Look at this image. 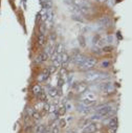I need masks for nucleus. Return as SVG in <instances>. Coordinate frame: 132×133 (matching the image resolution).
Instances as JSON below:
<instances>
[{"label":"nucleus","mask_w":132,"mask_h":133,"mask_svg":"<svg viewBox=\"0 0 132 133\" xmlns=\"http://www.w3.org/2000/svg\"><path fill=\"white\" fill-rule=\"evenodd\" d=\"M46 23L43 21V22H41L40 23V25H39V32L40 34H42V35H45V31H46Z\"/></svg>","instance_id":"obj_20"},{"label":"nucleus","mask_w":132,"mask_h":133,"mask_svg":"<svg viewBox=\"0 0 132 133\" xmlns=\"http://www.w3.org/2000/svg\"><path fill=\"white\" fill-rule=\"evenodd\" d=\"M64 83H65V81L59 78V80H58V88H59V89H61V88L63 87V85H64Z\"/></svg>","instance_id":"obj_32"},{"label":"nucleus","mask_w":132,"mask_h":133,"mask_svg":"<svg viewBox=\"0 0 132 133\" xmlns=\"http://www.w3.org/2000/svg\"><path fill=\"white\" fill-rule=\"evenodd\" d=\"M117 36H118V39H119V40H120V39H122V35H121V31H118Z\"/></svg>","instance_id":"obj_44"},{"label":"nucleus","mask_w":132,"mask_h":133,"mask_svg":"<svg viewBox=\"0 0 132 133\" xmlns=\"http://www.w3.org/2000/svg\"><path fill=\"white\" fill-rule=\"evenodd\" d=\"M83 17H84L83 15H72V19L77 20V21H80V22H85V19Z\"/></svg>","instance_id":"obj_24"},{"label":"nucleus","mask_w":132,"mask_h":133,"mask_svg":"<svg viewBox=\"0 0 132 133\" xmlns=\"http://www.w3.org/2000/svg\"><path fill=\"white\" fill-rule=\"evenodd\" d=\"M30 116H31V118L34 119L35 121H39V120L41 119V114H40V113H39L38 111H36V110L34 111V113H32V114H31Z\"/></svg>","instance_id":"obj_27"},{"label":"nucleus","mask_w":132,"mask_h":133,"mask_svg":"<svg viewBox=\"0 0 132 133\" xmlns=\"http://www.w3.org/2000/svg\"><path fill=\"white\" fill-rule=\"evenodd\" d=\"M56 38H57V36H56V34H55V32H52V34H51V40H49V41H55L56 40Z\"/></svg>","instance_id":"obj_41"},{"label":"nucleus","mask_w":132,"mask_h":133,"mask_svg":"<svg viewBox=\"0 0 132 133\" xmlns=\"http://www.w3.org/2000/svg\"><path fill=\"white\" fill-rule=\"evenodd\" d=\"M40 19H41V16H40V13H38V14H37V18H36V21H37V22H39V20H40Z\"/></svg>","instance_id":"obj_43"},{"label":"nucleus","mask_w":132,"mask_h":133,"mask_svg":"<svg viewBox=\"0 0 132 133\" xmlns=\"http://www.w3.org/2000/svg\"><path fill=\"white\" fill-rule=\"evenodd\" d=\"M108 126L110 129H117L118 126H119V121H118V118L117 116H112V118H110L109 120V123H108Z\"/></svg>","instance_id":"obj_11"},{"label":"nucleus","mask_w":132,"mask_h":133,"mask_svg":"<svg viewBox=\"0 0 132 133\" xmlns=\"http://www.w3.org/2000/svg\"><path fill=\"white\" fill-rule=\"evenodd\" d=\"M62 53H63V44H62V43H58V44L55 46V48H54V53L52 54V56H53V55H55V56L61 55Z\"/></svg>","instance_id":"obj_14"},{"label":"nucleus","mask_w":132,"mask_h":133,"mask_svg":"<svg viewBox=\"0 0 132 133\" xmlns=\"http://www.w3.org/2000/svg\"><path fill=\"white\" fill-rule=\"evenodd\" d=\"M65 125H66V121H65V120H61V121L59 122V125H58V126H59L60 128H64Z\"/></svg>","instance_id":"obj_36"},{"label":"nucleus","mask_w":132,"mask_h":133,"mask_svg":"<svg viewBox=\"0 0 132 133\" xmlns=\"http://www.w3.org/2000/svg\"><path fill=\"white\" fill-rule=\"evenodd\" d=\"M67 77H68V73H67V70H66V68H61L60 70V79L64 80L66 82V80H67Z\"/></svg>","instance_id":"obj_17"},{"label":"nucleus","mask_w":132,"mask_h":133,"mask_svg":"<svg viewBox=\"0 0 132 133\" xmlns=\"http://www.w3.org/2000/svg\"><path fill=\"white\" fill-rule=\"evenodd\" d=\"M78 41H79V44H80L82 47H85V46H86V39H85L84 36L80 35V36L78 37Z\"/></svg>","instance_id":"obj_21"},{"label":"nucleus","mask_w":132,"mask_h":133,"mask_svg":"<svg viewBox=\"0 0 132 133\" xmlns=\"http://www.w3.org/2000/svg\"><path fill=\"white\" fill-rule=\"evenodd\" d=\"M106 42H108V43H112V42H113V37H112V35H109V36L106 38Z\"/></svg>","instance_id":"obj_39"},{"label":"nucleus","mask_w":132,"mask_h":133,"mask_svg":"<svg viewBox=\"0 0 132 133\" xmlns=\"http://www.w3.org/2000/svg\"><path fill=\"white\" fill-rule=\"evenodd\" d=\"M82 114H88L89 112H90V108L89 107H84V106H82L81 105V108L80 109H78Z\"/></svg>","instance_id":"obj_22"},{"label":"nucleus","mask_w":132,"mask_h":133,"mask_svg":"<svg viewBox=\"0 0 132 133\" xmlns=\"http://www.w3.org/2000/svg\"><path fill=\"white\" fill-rule=\"evenodd\" d=\"M98 89H100V91L105 95H110V94L115 92L114 84L111 82H108V81H104L101 84H98Z\"/></svg>","instance_id":"obj_2"},{"label":"nucleus","mask_w":132,"mask_h":133,"mask_svg":"<svg viewBox=\"0 0 132 133\" xmlns=\"http://www.w3.org/2000/svg\"><path fill=\"white\" fill-rule=\"evenodd\" d=\"M110 66V62L109 61H103V63H102V67H104V68H108Z\"/></svg>","instance_id":"obj_35"},{"label":"nucleus","mask_w":132,"mask_h":133,"mask_svg":"<svg viewBox=\"0 0 132 133\" xmlns=\"http://www.w3.org/2000/svg\"><path fill=\"white\" fill-rule=\"evenodd\" d=\"M42 5H43L42 9L51 10V9H53V1H52V0H45V1L42 3Z\"/></svg>","instance_id":"obj_19"},{"label":"nucleus","mask_w":132,"mask_h":133,"mask_svg":"<svg viewBox=\"0 0 132 133\" xmlns=\"http://www.w3.org/2000/svg\"><path fill=\"white\" fill-rule=\"evenodd\" d=\"M24 121H25V123H27V121H29V115L27 114L26 116H25V119H24Z\"/></svg>","instance_id":"obj_45"},{"label":"nucleus","mask_w":132,"mask_h":133,"mask_svg":"<svg viewBox=\"0 0 132 133\" xmlns=\"http://www.w3.org/2000/svg\"><path fill=\"white\" fill-rule=\"evenodd\" d=\"M65 112H66V108H65V106H61L59 109H57V113H58V115H59V116L64 115V114H65Z\"/></svg>","instance_id":"obj_25"},{"label":"nucleus","mask_w":132,"mask_h":133,"mask_svg":"<svg viewBox=\"0 0 132 133\" xmlns=\"http://www.w3.org/2000/svg\"><path fill=\"white\" fill-rule=\"evenodd\" d=\"M73 89H75V91H76L77 93L82 94V93H84V92L87 91V89H88V84H87V83H84V82L77 83V84L73 85Z\"/></svg>","instance_id":"obj_6"},{"label":"nucleus","mask_w":132,"mask_h":133,"mask_svg":"<svg viewBox=\"0 0 132 133\" xmlns=\"http://www.w3.org/2000/svg\"><path fill=\"white\" fill-rule=\"evenodd\" d=\"M31 91H32V93H34L35 95H37V96H39V95L43 92V91H42V87H41L39 84H36V85L32 86Z\"/></svg>","instance_id":"obj_15"},{"label":"nucleus","mask_w":132,"mask_h":133,"mask_svg":"<svg viewBox=\"0 0 132 133\" xmlns=\"http://www.w3.org/2000/svg\"><path fill=\"white\" fill-rule=\"evenodd\" d=\"M100 38H101V37H100V35L94 36V37H93V43H94V44H95V43H97V42H98V40H100Z\"/></svg>","instance_id":"obj_40"},{"label":"nucleus","mask_w":132,"mask_h":133,"mask_svg":"<svg viewBox=\"0 0 132 133\" xmlns=\"http://www.w3.org/2000/svg\"><path fill=\"white\" fill-rule=\"evenodd\" d=\"M91 52H92L93 54L97 55V56H100V55H102V54H103V52H102L101 49L98 48L97 46H95V47H92V48H91Z\"/></svg>","instance_id":"obj_28"},{"label":"nucleus","mask_w":132,"mask_h":133,"mask_svg":"<svg viewBox=\"0 0 132 133\" xmlns=\"http://www.w3.org/2000/svg\"><path fill=\"white\" fill-rule=\"evenodd\" d=\"M55 111H57V106H56V105H49L48 112H49V113H54Z\"/></svg>","instance_id":"obj_30"},{"label":"nucleus","mask_w":132,"mask_h":133,"mask_svg":"<svg viewBox=\"0 0 132 133\" xmlns=\"http://www.w3.org/2000/svg\"><path fill=\"white\" fill-rule=\"evenodd\" d=\"M48 70H49V73H54V72H56V70H57V67L56 66H54V65H51V66H48Z\"/></svg>","instance_id":"obj_29"},{"label":"nucleus","mask_w":132,"mask_h":133,"mask_svg":"<svg viewBox=\"0 0 132 133\" xmlns=\"http://www.w3.org/2000/svg\"><path fill=\"white\" fill-rule=\"evenodd\" d=\"M65 108H66V111H67V110H71L72 109V105L70 103H66L65 104Z\"/></svg>","instance_id":"obj_38"},{"label":"nucleus","mask_w":132,"mask_h":133,"mask_svg":"<svg viewBox=\"0 0 132 133\" xmlns=\"http://www.w3.org/2000/svg\"><path fill=\"white\" fill-rule=\"evenodd\" d=\"M44 1H45V0H39V2H40V4H42V3L44 2Z\"/></svg>","instance_id":"obj_47"},{"label":"nucleus","mask_w":132,"mask_h":133,"mask_svg":"<svg viewBox=\"0 0 132 133\" xmlns=\"http://www.w3.org/2000/svg\"><path fill=\"white\" fill-rule=\"evenodd\" d=\"M113 51V47L111 45H104L102 47V52L103 53H112Z\"/></svg>","instance_id":"obj_23"},{"label":"nucleus","mask_w":132,"mask_h":133,"mask_svg":"<svg viewBox=\"0 0 132 133\" xmlns=\"http://www.w3.org/2000/svg\"><path fill=\"white\" fill-rule=\"evenodd\" d=\"M51 132H52V133H59V132H60V127H59L58 125H56V126H54Z\"/></svg>","instance_id":"obj_33"},{"label":"nucleus","mask_w":132,"mask_h":133,"mask_svg":"<svg viewBox=\"0 0 132 133\" xmlns=\"http://www.w3.org/2000/svg\"><path fill=\"white\" fill-rule=\"evenodd\" d=\"M96 131V124L95 123H90L85 126L83 133H94Z\"/></svg>","instance_id":"obj_10"},{"label":"nucleus","mask_w":132,"mask_h":133,"mask_svg":"<svg viewBox=\"0 0 132 133\" xmlns=\"http://www.w3.org/2000/svg\"><path fill=\"white\" fill-rule=\"evenodd\" d=\"M98 23H100L103 27H111L112 26V19L109 17V16H103V17H101L100 19H98Z\"/></svg>","instance_id":"obj_7"},{"label":"nucleus","mask_w":132,"mask_h":133,"mask_svg":"<svg viewBox=\"0 0 132 133\" xmlns=\"http://www.w3.org/2000/svg\"><path fill=\"white\" fill-rule=\"evenodd\" d=\"M69 133H71V132H69Z\"/></svg>","instance_id":"obj_48"},{"label":"nucleus","mask_w":132,"mask_h":133,"mask_svg":"<svg viewBox=\"0 0 132 133\" xmlns=\"http://www.w3.org/2000/svg\"><path fill=\"white\" fill-rule=\"evenodd\" d=\"M31 128H32V126H26L25 127V132H30L31 131Z\"/></svg>","instance_id":"obj_42"},{"label":"nucleus","mask_w":132,"mask_h":133,"mask_svg":"<svg viewBox=\"0 0 132 133\" xmlns=\"http://www.w3.org/2000/svg\"><path fill=\"white\" fill-rule=\"evenodd\" d=\"M58 94H59V91H58V88H56V87L55 88L53 87V88H51V89L48 90V95L51 96V97H53V98L54 97H57Z\"/></svg>","instance_id":"obj_16"},{"label":"nucleus","mask_w":132,"mask_h":133,"mask_svg":"<svg viewBox=\"0 0 132 133\" xmlns=\"http://www.w3.org/2000/svg\"><path fill=\"white\" fill-rule=\"evenodd\" d=\"M48 109H49V104L48 103H44V105H43V111L44 112H48Z\"/></svg>","instance_id":"obj_37"},{"label":"nucleus","mask_w":132,"mask_h":133,"mask_svg":"<svg viewBox=\"0 0 132 133\" xmlns=\"http://www.w3.org/2000/svg\"><path fill=\"white\" fill-rule=\"evenodd\" d=\"M34 111H35V109L32 108V107H27V108H26V113H27L29 116H30L32 113H34Z\"/></svg>","instance_id":"obj_34"},{"label":"nucleus","mask_w":132,"mask_h":133,"mask_svg":"<svg viewBox=\"0 0 132 133\" xmlns=\"http://www.w3.org/2000/svg\"><path fill=\"white\" fill-rule=\"evenodd\" d=\"M97 1H100V2H106L107 0H97Z\"/></svg>","instance_id":"obj_46"},{"label":"nucleus","mask_w":132,"mask_h":133,"mask_svg":"<svg viewBox=\"0 0 132 133\" xmlns=\"http://www.w3.org/2000/svg\"><path fill=\"white\" fill-rule=\"evenodd\" d=\"M86 59H87V57H86L84 54H82V53H76V54L72 56V58H71L73 64L77 65V66H79V67L85 62Z\"/></svg>","instance_id":"obj_5"},{"label":"nucleus","mask_w":132,"mask_h":133,"mask_svg":"<svg viewBox=\"0 0 132 133\" xmlns=\"http://www.w3.org/2000/svg\"><path fill=\"white\" fill-rule=\"evenodd\" d=\"M48 58H49V56L43 52V53H41V54L36 58V63H38V64H39V63L45 62V61H47V60H48Z\"/></svg>","instance_id":"obj_13"},{"label":"nucleus","mask_w":132,"mask_h":133,"mask_svg":"<svg viewBox=\"0 0 132 133\" xmlns=\"http://www.w3.org/2000/svg\"><path fill=\"white\" fill-rule=\"evenodd\" d=\"M45 129H46V127L44 126V125H38L37 126V128H36V133H43L44 131H45Z\"/></svg>","instance_id":"obj_26"},{"label":"nucleus","mask_w":132,"mask_h":133,"mask_svg":"<svg viewBox=\"0 0 132 133\" xmlns=\"http://www.w3.org/2000/svg\"><path fill=\"white\" fill-rule=\"evenodd\" d=\"M109 78L108 73L102 72L100 70H89L86 71L85 74V80L87 82H104Z\"/></svg>","instance_id":"obj_1"},{"label":"nucleus","mask_w":132,"mask_h":133,"mask_svg":"<svg viewBox=\"0 0 132 133\" xmlns=\"http://www.w3.org/2000/svg\"><path fill=\"white\" fill-rule=\"evenodd\" d=\"M49 76H51V73H49L48 68H45V69L43 70V72H41V73L38 76L37 80H38V82H39V83H41V82H45V81L49 78Z\"/></svg>","instance_id":"obj_9"},{"label":"nucleus","mask_w":132,"mask_h":133,"mask_svg":"<svg viewBox=\"0 0 132 133\" xmlns=\"http://www.w3.org/2000/svg\"><path fill=\"white\" fill-rule=\"evenodd\" d=\"M96 110H95V113L97 114V115H100L102 119H106V115L108 114V112L112 109V107L110 106V105H101V106H97L96 108H95Z\"/></svg>","instance_id":"obj_4"},{"label":"nucleus","mask_w":132,"mask_h":133,"mask_svg":"<svg viewBox=\"0 0 132 133\" xmlns=\"http://www.w3.org/2000/svg\"><path fill=\"white\" fill-rule=\"evenodd\" d=\"M70 62V57L67 53H65L63 52L61 54V66H62V68H67L68 67V64Z\"/></svg>","instance_id":"obj_8"},{"label":"nucleus","mask_w":132,"mask_h":133,"mask_svg":"<svg viewBox=\"0 0 132 133\" xmlns=\"http://www.w3.org/2000/svg\"><path fill=\"white\" fill-rule=\"evenodd\" d=\"M96 103L95 99H89V98H84L81 101V105L84 107H91Z\"/></svg>","instance_id":"obj_12"},{"label":"nucleus","mask_w":132,"mask_h":133,"mask_svg":"<svg viewBox=\"0 0 132 133\" xmlns=\"http://www.w3.org/2000/svg\"><path fill=\"white\" fill-rule=\"evenodd\" d=\"M37 40H38V44H39L40 46H42V45H45V43H46V38H45V35L39 34V36H38Z\"/></svg>","instance_id":"obj_18"},{"label":"nucleus","mask_w":132,"mask_h":133,"mask_svg":"<svg viewBox=\"0 0 132 133\" xmlns=\"http://www.w3.org/2000/svg\"><path fill=\"white\" fill-rule=\"evenodd\" d=\"M97 64V59L95 57H90L85 60V62L80 66V69L83 71H89L92 70Z\"/></svg>","instance_id":"obj_3"},{"label":"nucleus","mask_w":132,"mask_h":133,"mask_svg":"<svg viewBox=\"0 0 132 133\" xmlns=\"http://www.w3.org/2000/svg\"><path fill=\"white\" fill-rule=\"evenodd\" d=\"M98 120H102V118H101L100 115H97L96 113H95V114H93V115L91 116V118H90V121H98Z\"/></svg>","instance_id":"obj_31"}]
</instances>
